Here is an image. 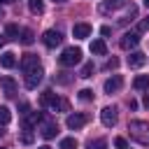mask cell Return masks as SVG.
I'll list each match as a JSON object with an SVG mask.
<instances>
[{
    "label": "cell",
    "instance_id": "21",
    "mask_svg": "<svg viewBox=\"0 0 149 149\" xmlns=\"http://www.w3.org/2000/svg\"><path fill=\"white\" fill-rule=\"evenodd\" d=\"M5 33H7V37H9V40H19V35H21L19 26H14V23H9V26L5 28Z\"/></svg>",
    "mask_w": 149,
    "mask_h": 149
},
{
    "label": "cell",
    "instance_id": "31",
    "mask_svg": "<svg viewBox=\"0 0 149 149\" xmlns=\"http://www.w3.org/2000/svg\"><path fill=\"white\" fill-rule=\"evenodd\" d=\"M128 107H130V109H137V100L130 98V100H128Z\"/></svg>",
    "mask_w": 149,
    "mask_h": 149
},
{
    "label": "cell",
    "instance_id": "5",
    "mask_svg": "<svg viewBox=\"0 0 149 149\" xmlns=\"http://www.w3.org/2000/svg\"><path fill=\"white\" fill-rule=\"evenodd\" d=\"M37 126H40V135H42L44 140H51V137H56V133H58V123L51 121V119H47V116H42Z\"/></svg>",
    "mask_w": 149,
    "mask_h": 149
},
{
    "label": "cell",
    "instance_id": "6",
    "mask_svg": "<svg viewBox=\"0 0 149 149\" xmlns=\"http://www.w3.org/2000/svg\"><path fill=\"white\" fill-rule=\"evenodd\" d=\"M116 119H119V114H116V107H114V105H107V107L100 109V121H102L105 128L116 126Z\"/></svg>",
    "mask_w": 149,
    "mask_h": 149
},
{
    "label": "cell",
    "instance_id": "1",
    "mask_svg": "<svg viewBox=\"0 0 149 149\" xmlns=\"http://www.w3.org/2000/svg\"><path fill=\"white\" fill-rule=\"evenodd\" d=\"M21 70L26 74V88H37V84L42 81V74H44V70L40 65V58L35 54H26L21 58Z\"/></svg>",
    "mask_w": 149,
    "mask_h": 149
},
{
    "label": "cell",
    "instance_id": "30",
    "mask_svg": "<svg viewBox=\"0 0 149 149\" xmlns=\"http://www.w3.org/2000/svg\"><path fill=\"white\" fill-rule=\"evenodd\" d=\"M114 144H116V149H126V140H123V137H116Z\"/></svg>",
    "mask_w": 149,
    "mask_h": 149
},
{
    "label": "cell",
    "instance_id": "4",
    "mask_svg": "<svg viewBox=\"0 0 149 149\" xmlns=\"http://www.w3.org/2000/svg\"><path fill=\"white\" fill-rule=\"evenodd\" d=\"M81 61V49H77V47H68V49H63V54L58 56V63L63 65V68H72V65H77Z\"/></svg>",
    "mask_w": 149,
    "mask_h": 149
},
{
    "label": "cell",
    "instance_id": "29",
    "mask_svg": "<svg viewBox=\"0 0 149 149\" xmlns=\"http://www.w3.org/2000/svg\"><path fill=\"white\" fill-rule=\"evenodd\" d=\"M56 81H58V84H68V81H70V77H68L65 72H58V77H56Z\"/></svg>",
    "mask_w": 149,
    "mask_h": 149
},
{
    "label": "cell",
    "instance_id": "16",
    "mask_svg": "<svg viewBox=\"0 0 149 149\" xmlns=\"http://www.w3.org/2000/svg\"><path fill=\"white\" fill-rule=\"evenodd\" d=\"M133 88L142 91V88H149V74H137L135 81H133Z\"/></svg>",
    "mask_w": 149,
    "mask_h": 149
},
{
    "label": "cell",
    "instance_id": "25",
    "mask_svg": "<svg viewBox=\"0 0 149 149\" xmlns=\"http://www.w3.org/2000/svg\"><path fill=\"white\" fill-rule=\"evenodd\" d=\"M79 100H84V102L93 100V91H91V88H81V91H79Z\"/></svg>",
    "mask_w": 149,
    "mask_h": 149
},
{
    "label": "cell",
    "instance_id": "27",
    "mask_svg": "<svg viewBox=\"0 0 149 149\" xmlns=\"http://www.w3.org/2000/svg\"><path fill=\"white\" fill-rule=\"evenodd\" d=\"M137 30H140V33H147V30H149V16L140 21V26H137Z\"/></svg>",
    "mask_w": 149,
    "mask_h": 149
},
{
    "label": "cell",
    "instance_id": "20",
    "mask_svg": "<svg viewBox=\"0 0 149 149\" xmlns=\"http://www.w3.org/2000/svg\"><path fill=\"white\" fill-rule=\"evenodd\" d=\"M9 121H12V112L5 105H0V126H7Z\"/></svg>",
    "mask_w": 149,
    "mask_h": 149
},
{
    "label": "cell",
    "instance_id": "34",
    "mask_svg": "<svg viewBox=\"0 0 149 149\" xmlns=\"http://www.w3.org/2000/svg\"><path fill=\"white\" fill-rule=\"evenodd\" d=\"M9 2H14V0H0V5H9Z\"/></svg>",
    "mask_w": 149,
    "mask_h": 149
},
{
    "label": "cell",
    "instance_id": "19",
    "mask_svg": "<svg viewBox=\"0 0 149 149\" xmlns=\"http://www.w3.org/2000/svg\"><path fill=\"white\" fill-rule=\"evenodd\" d=\"M28 7H30L33 14H42L44 12V2L42 0H28Z\"/></svg>",
    "mask_w": 149,
    "mask_h": 149
},
{
    "label": "cell",
    "instance_id": "23",
    "mask_svg": "<svg viewBox=\"0 0 149 149\" xmlns=\"http://www.w3.org/2000/svg\"><path fill=\"white\" fill-rule=\"evenodd\" d=\"M61 149H77V140H74V137H65V140H61Z\"/></svg>",
    "mask_w": 149,
    "mask_h": 149
},
{
    "label": "cell",
    "instance_id": "22",
    "mask_svg": "<svg viewBox=\"0 0 149 149\" xmlns=\"http://www.w3.org/2000/svg\"><path fill=\"white\" fill-rule=\"evenodd\" d=\"M91 74H93V63H84V65H81V70H79V77L88 79Z\"/></svg>",
    "mask_w": 149,
    "mask_h": 149
},
{
    "label": "cell",
    "instance_id": "9",
    "mask_svg": "<svg viewBox=\"0 0 149 149\" xmlns=\"http://www.w3.org/2000/svg\"><path fill=\"white\" fill-rule=\"evenodd\" d=\"M137 42H140V35L137 33H123L121 40H119V47L126 49V51H130L133 47H137Z\"/></svg>",
    "mask_w": 149,
    "mask_h": 149
},
{
    "label": "cell",
    "instance_id": "13",
    "mask_svg": "<svg viewBox=\"0 0 149 149\" xmlns=\"http://www.w3.org/2000/svg\"><path fill=\"white\" fill-rule=\"evenodd\" d=\"M0 86H2V91H5L7 98H12V95L16 93V81H14L12 77H2V79H0Z\"/></svg>",
    "mask_w": 149,
    "mask_h": 149
},
{
    "label": "cell",
    "instance_id": "10",
    "mask_svg": "<svg viewBox=\"0 0 149 149\" xmlns=\"http://www.w3.org/2000/svg\"><path fill=\"white\" fill-rule=\"evenodd\" d=\"M121 86H123V77H121V74H114V77H109V79L105 81L102 88H105V93H116Z\"/></svg>",
    "mask_w": 149,
    "mask_h": 149
},
{
    "label": "cell",
    "instance_id": "7",
    "mask_svg": "<svg viewBox=\"0 0 149 149\" xmlns=\"http://www.w3.org/2000/svg\"><path fill=\"white\" fill-rule=\"evenodd\" d=\"M42 42H44V47H49V49H54V47H58L61 42H63V35H61V30H44V35H42Z\"/></svg>",
    "mask_w": 149,
    "mask_h": 149
},
{
    "label": "cell",
    "instance_id": "28",
    "mask_svg": "<svg viewBox=\"0 0 149 149\" xmlns=\"http://www.w3.org/2000/svg\"><path fill=\"white\" fill-rule=\"evenodd\" d=\"M21 142H23V144H30V142H33V133H30V130H26V133L21 135Z\"/></svg>",
    "mask_w": 149,
    "mask_h": 149
},
{
    "label": "cell",
    "instance_id": "36",
    "mask_svg": "<svg viewBox=\"0 0 149 149\" xmlns=\"http://www.w3.org/2000/svg\"><path fill=\"white\" fill-rule=\"evenodd\" d=\"M54 2H68V0H54Z\"/></svg>",
    "mask_w": 149,
    "mask_h": 149
},
{
    "label": "cell",
    "instance_id": "33",
    "mask_svg": "<svg viewBox=\"0 0 149 149\" xmlns=\"http://www.w3.org/2000/svg\"><path fill=\"white\" fill-rule=\"evenodd\" d=\"M5 40H7V37H5V35H0V49L5 47Z\"/></svg>",
    "mask_w": 149,
    "mask_h": 149
},
{
    "label": "cell",
    "instance_id": "26",
    "mask_svg": "<svg viewBox=\"0 0 149 149\" xmlns=\"http://www.w3.org/2000/svg\"><path fill=\"white\" fill-rule=\"evenodd\" d=\"M114 68H119V58H109L105 63V70H114Z\"/></svg>",
    "mask_w": 149,
    "mask_h": 149
},
{
    "label": "cell",
    "instance_id": "37",
    "mask_svg": "<svg viewBox=\"0 0 149 149\" xmlns=\"http://www.w3.org/2000/svg\"><path fill=\"white\" fill-rule=\"evenodd\" d=\"M144 5H147V7H149V0H144Z\"/></svg>",
    "mask_w": 149,
    "mask_h": 149
},
{
    "label": "cell",
    "instance_id": "38",
    "mask_svg": "<svg viewBox=\"0 0 149 149\" xmlns=\"http://www.w3.org/2000/svg\"><path fill=\"white\" fill-rule=\"evenodd\" d=\"M0 149H5V147H0Z\"/></svg>",
    "mask_w": 149,
    "mask_h": 149
},
{
    "label": "cell",
    "instance_id": "32",
    "mask_svg": "<svg viewBox=\"0 0 149 149\" xmlns=\"http://www.w3.org/2000/svg\"><path fill=\"white\" fill-rule=\"evenodd\" d=\"M142 102H144V107H149V88L144 91V100H142Z\"/></svg>",
    "mask_w": 149,
    "mask_h": 149
},
{
    "label": "cell",
    "instance_id": "35",
    "mask_svg": "<svg viewBox=\"0 0 149 149\" xmlns=\"http://www.w3.org/2000/svg\"><path fill=\"white\" fill-rule=\"evenodd\" d=\"M37 149H51V147H47V144H42V147H37Z\"/></svg>",
    "mask_w": 149,
    "mask_h": 149
},
{
    "label": "cell",
    "instance_id": "18",
    "mask_svg": "<svg viewBox=\"0 0 149 149\" xmlns=\"http://www.w3.org/2000/svg\"><path fill=\"white\" fill-rule=\"evenodd\" d=\"M128 0H105V5L100 7L102 12H107V9H119V7H123Z\"/></svg>",
    "mask_w": 149,
    "mask_h": 149
},
{
    "label": "cell",
    "instance_id": "15",
    "mask_svg": "<svg viewBox=\"0 0 149 149\" xmlns=\"http://www.w3.org/2000/svg\"><path fill=\"white\" fill-rule=\"evenodd\" d=\"M91 54H95V56H105V54H107V44H105L102 40H93V42H91Z\"/></svg>",
    "mask_w": 149,
    "mask_h": 149
},
{
    "label": "cell",
    "instance_id": "24",
    "mask_svg": "<svg viewBox=\"0 0 149 149\" xmlns=\"http://www.w3.org/2000/svg\"><path fill=\"white\" fill-rule=\"evenodd\" d=\"M86 149H107V142L100 137V140H93V142H88V147Z\"/></svg>",
    "mask_w": 149,
    "mask_h": 149
},
{
    "label": "cell",
    "instance_id": "12",
    "mask_svg": "<svg viewBox=\"0 0 149 149\" xmlns=\"http://www.w3.org/2000/svg\"><path fill=\"white\" fill-rule=\"evenodd\" d=\"M147 63V56L142 54V51H133L130 56H128V68H142Z\"/></svg>",
    "mask_w": 149,
    "mask_h": 149
},
{
    "label": "cell",
    "instance_id": "14",
    "mask_svg": "<svg viewBox=\"0 0 149 149\" xmlns=\"http://www.w3.org/2000/svg\"><path fill=\"white\" fill-rule=\"evenodd\" d=\"M0 65H2L5 70H12V68L16 65V54H12V51H5V54L0 56Z\"/></svg>",
    "mask_w": 149,
    "mask_h": 149
},
{
    "label": "cell",
    "instance_id": "8",
    "mask_svg": "<svg viewBox=\"0 0 149 149\" xmlns=\"http://www.w3.org/2000/svg\"><path fill=\"white\" fill-rule=\"evenodd\" d=\"M88 121V116L86 114H81V112H74V114H70L68 119H65V123H68V128L70 130H79V128H84V123Z\"/></svg>",
    "mask_w": 149,
    "mask_h": 149
},
{
    "label": "cell",
    "instance_id": "3",
    "mask_svg": "<svg viewBox=\"0 0 149 149\" xmlns=\"http://www.w3.org/2000/svg\"><path fill=\"white\" fill-rule=\"evenodd\" d=\"M40 105L42 107H49L51 112H58V109H68V100H63V98H58L56 93H51V91H44L42 95H40Z\"/></svg>",
    "mask_w": 149,
    "mask_h": 149
},
{
    "label": "cell",
    "instance_id": "2",
    "mask_svg": "<svg viewBox=\"0 0 149 149\" xmlns=\"http://www.w3.org/2000/svg\"><path fill=\"white\" fill-rule=\"evenodd\" d=\"M128 133H130V137L137 142V144H149V123L147 121H140V119H135V121H130L128 123Z\"/></svg>",
    "mask_w": 149,
    "mask_h": 149
},
{
    "label": "cell",
    "instance_id": "17",
    "mask_svg": "<svg viewBox=\"0 0 149 149\" xmlns=\"http://www.w3.org/2000/svg\"><path fill=\"white\" fill-rule=\"evenodd\" d=\"M19 40H21V44H26V47H28V44H33V42H35L33 30H30V28H23V30H21V35H19Z\"/></svg>",
    "mask_w": 149,
    "mask_h": 149
},
{
    "label": "cell",
    "instance_id": "11",
    "mask_svg": "<svg viewBox=\"0 0 149 149\" xmlns=\"http://www.w3.org/2000/svg\"><path fill=\"white\" fill-rule=\"evenodd\" d=\"M72 35H74L77 40H86V37L91 35V26H88V23H74V26H72Z\"/></svg>",
    "mask_w": 149,
    "mask_h": 149
}]
</instances>
